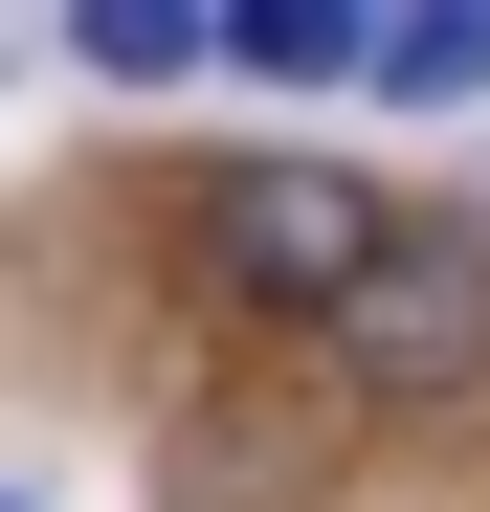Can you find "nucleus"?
<instances>
[{
    "mask_svg": "<svg viewBox=\"0 0 490 512\" xmlns=\"http://www.w3.org/2000/svg\"><path fill=\"white\" fill-rule=\"evenodd\" d=\"M379 179H357V156H245V179L201 201V290L223 312H312V334H335L357 290H379Z\"/></svg>",
    "mask_w": 490,
    "mask_h": 512,
    "instance_id": "1",
    "label": "nucleus"
},
{
    "mask_svg": "<svg viewBox=\"0 0 490 512\" xmlns=\"http://www.w3.org/2000/svg\"><path fill=\"white\" fill-rule=\"evenodd\" d=\"M335 357H357L379 401H468V379H490V223H401L379 290L335 312Z\"/></svg>",
    "mask_w": 490,
    "mask_h": 512,
    "instance_id": "2",
    "label": "nucleus"
},
{
    "mask_svg": "<svg viewBox=\"0 0 490 512\" xmlns=\"http://www.w3.org/2000/svg\"><path fill=\"white\" fill-rule=\"evenodd\" d=\"M357 45H379V23H335V0H268V23H223V67H245V90H335Z\"/></svg>",
    "mask_w": 490,
    "mask_h": 512,
    "instance_id": "3",
    "label": "nucleus"
},
{
    "mask_svg": "<svg viewBox=\"0 0 490 512\" xmlns=\"http://www.w3.org/2000/svg\"><path fill=\"white\" fill-rule=\"evenodd\" d=\"M357 90H401V112H468V90H490V23H379V45H357Z\"/></svg>",
    "mask_w": 490,
    "mask_h": 512,
    "instance_id": "4",
    "label": "nucleus"
},
{
    "mask_svg": "<svg viewBox=\"0 0 490 512\" xmlns=\"http://www.w3.org/2000/svg\"><path fill=\"white\" fill-rule=\"evenodd\" d=\"M90 67H112V90H201V67H223V23H156V0H112V23H90Z\"/></svg>",
    "mask_w": 490,
    "mask_h": 512,
    "instance_id": "5",
    "label": "nucleus"
},
{
    "mask_svg": "<svg viewBox=\"0 0 490 512\" xmlns=\"http://www.w3.org/2000/svg\"><path fill=\"white\" fill-rule=\"evenodd\" d=\"M0 512H45V490H0Z\"/></svg>",
    "mask_w": 490,
    "mask_h": 512,
    "instance_id": "6",
    "label": "nucleus"
}]
</instances>
